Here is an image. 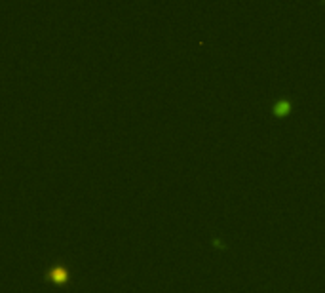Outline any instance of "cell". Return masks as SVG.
Here are the masks:
<instances>
[{
  "label": "cell",
  "instance_id": "obj_1",
  "mask_svg": "<svg viewBox=\"0 0 325 293\" xmlns=\"http://www.w3.org/2000/svg\"><path fill=\"white\" fill-rule=\"evenodd\" d=\"M293 105H295V101L291 95H278V97H274L270 101V114L276 116V118H283V116H287L291 111H293Z\"/></svg>",
  "mask_w": 325,
  "mask_h": 293
}]
</instances>
